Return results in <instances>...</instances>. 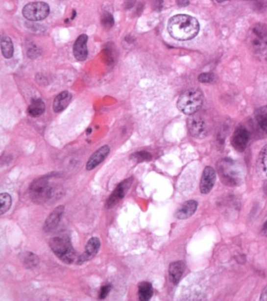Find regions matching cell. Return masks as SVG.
<instances>
[{
  "label": "cell",
  "mask_w": 267,
  "mask_h": 301,
  "mask_svg": "<svg viewBox=\"0 0 267 301\" xmlns=\"http://www.w3.org/2000/svg\"><path fill=\"white\" fill-rule=\"evenodd\" d=\"M214 78V75L212 73H202L199 75L198 80L199 82L209 83V82H213Z\"/></svg>",
  "instance_id": "obj_28"
},
{
  "label": "cell",
  "mask_w": 267,
  "mask_h": 301,
  "mask_svg": "<svg viewBox=\"0 0 267 301\" xmlns=\"http://www.w3.org/2000/svg\"><path fill=\"white\" fill-rule=\"evenodd\" d=\"M100 248V241L97 237H93L86 246V251L84 253L78 258V264H82L86 260H90L96 255L97 254L98 251Z\"/></svg>",
  "instance_id": "obj_14"
},
{
  "label": "cell",
  "mask_w": 267,
  "mask_h": 301,
  "mask_svg": "<svg viewBox=\"0 0 267 301\" xmlns=\"http://www.w3.org/2000/svg\"><path fill=\"white\" fill-rule=\"evenodd\" d=\"M12 200L8 193H2L0 195V213L4 214L10 209L11 206Z\"/></svg>",
  "instance_id": "obj_25"
},
{
  "label": "cell",
  "mask_w": 267,
  "mask_h": 301,
  "mask_svg": "<svg viewBox=\"0 0 267 301\" xmlns=\"http://www.w3.org/2000/svg\"><path fill=\"white\" fill-rule=\"evenodd\" d=\"M260 301H267V285L264 288V290L262 292L261 297H260Z\"/></svg>",
  "instance_id": "obj_32"
},
{
  "label": "cell",
  "mask_w": 267,
  "mask_h": 301,
  "mask_svg": "<svg viewBox=\"0 0 267 301\" xmlns=\"http://www.w3.org/2000/svg\"><path fill=\"white\" fill-rule=\"evenodd\" d=\"M101 23L107 28L112 27L115 23L113 16L111 15L109 12H104L102 15Z\"/></svg>",
  "instance_id": "obj_26"
},
{
  "label": "cell",
  "mask_w": 267,
  "mask_h": 301,
  "mask_svg": "<svg viewBox=\"0 0 267 301\" xmlns=\"http://www.w3.org/2000/svg\"><path fill=\"white\" fill-rule=\"evenodd\" d=\"M109 152V146L104 145L103 147L99 148L98 150H96L94 154H92L88 162L86 163V170H94L107 158Z\"/></svg>",
  "instance_id": "obj_15"
},
{
  "label": "cell",
  "mask_w": 267,
  "mask_h": 301,
  "mask_svg": "<svg viewBox=\"0 0 267 301\" xmlns=\"http://www.w3.org/2000/svg\"><path fill=\"white\" fill-rule=\"evenodd\" d=\"M257 170L260 176L267 180V145L260 150L257 159Z\"/></svg>",
  "instance_id": "obj_19"
},
{
  "label": "cell",
  "mask_w": 267,
  "mask_h": 301,
  "mask_svg": "<svg viewBox=\"0 0 267 301\" xmlns=\"http://www.w3.org/2000/svg\"><path fill=\"white\" fill-rule=\"evenodd\" d=\"M249 141V133L248 129L243 126H240L234 132L232 137V144L234 149L239 152L245 150Z\"/></svg>",
  "instance_id": "obj_11"
},
{
  "label": "cell",
  "mask_w": 267,
  "mask_h": 301,
  "mask_svg": "<svg viewBox=\"0 0 267 301\" xmlns=\"http://www.w3.org/2000/svg\"><path fill=\"white\" fill-rule=\"evenodd\" d=\"M49 247L55 255L63 262L68 264L74 262L76 253L72 246L69 236L61 235L53 237L49 241Z\"/></svg>",
  "instance_id": "obj_3"
},
{
  "label": "cell",
  "mask_w": 267,
  "mask_h": 301,
  "mask_svg": "<svg viewBox=\"0 0 267 301\" xmlns=\"http://www.w3.org/2000/svg\"><path fill=\"white\" fill-rule=\"evenodd\" d=\"M216 180H217V174L214 169L210 166H206L203 171L202 177L200 184L201 193L204 195L209 194L213 189Z\"/></svg>",
  "instance_id": "obj_10"
},
{
  "label": "cell",
  "mask_w": 267,
  "mask_h": 301,
  "mask_svg": "<svg viewBox=\"0 0 267 301\" xmlns=\"http://www.w3.org/2000/svg\"><path fill=\"white\" fill-rule=\"evenodd\" d=\"M204 102L202 93L197 89H191L181 94L177 101L180 112L192 116L201 109Z\"/></svg>",
  "instance_id": "obj_2"
},
{
  "label": "cell",
  "mask_w": 267,
  "mask_h": 301,
  "mask_svg": "<svg viewBox=\"0 0 267 301\" xmlns=\"http://www.w3.org/2000/svg\"><path fill=\"white\" fill-rule=\"evenodd\" d=\"M64 212H65L64 205H59L58 207L56 208L46 220L45 223L43 225V231L45 232H49L54 230L61 222Z\"/></svg>",
  "instance_id": "obj_12"
},
{
  "label": "cell",
  "mask_w": 267,
  "mask_h": 301,
  "mask_svg": "<svg viewBox=\"0 0 267 301\" xmlns=\"http://www.w3.org/2000/svg\"><path fill=\"white\" fill-rule=\"evenodd\" d=\"M218 174L221 180L226 185L235 186L240 184L242 180V170L234 162L223 160L218 165Z\"/></svg>",
  "instance_id": "obj_5"
},
{
  "label": "cell",
  "mask_w": 267,
  "mask_h": 301,
  "mask_svg": "<svg viewBox=\"0 0 267 301\" xmlns=\"http://www.w3.org/2000/svg\"><path fill=\"white\" fill-rule=\"evenodd\" d=\"M45 103L40 99H35L32 100L29 107L27 108V112L32 117H39L43 112H45Z\"/></svg>",
  "instance_id": "obj_21"
},
{
  "label": "cell",
  "mask_w": 267,
  "mask_h": 301,
  "mask_svg": "<svg viewBox=\"0 0 267 301\" xmlns=\"http://www.w3.org/2000/svg\"><path fill=\"white\" fill-rule=\"evenodd\" d=\"M187 127L191 135L198 139L205 138L209 133L208 125L201 116L192 115L187 121Z\"/></svg>",
  "instance_id": "obj_8"
},
{
  "label": "cell",
  "mask_w": 267,
  "mask_h": 301,
  "mask_svg": "<svg viewBox=\"0 0 267 301\" xmlns=\"http://www.w3.org/2000/svg\"><path fill=\"white\" fill-rule=\"evenodd\" d=\"M26 19L31 22H39L45 19L49 14V6L44 2H29L22 10Z\"/></svg>",
  "instance_id": "obj_6"
},
{
  "label": "cell",
  "mask_w": 267,
  "mask_h": 301,
  "mask_svg": "<svg viewBox=\"0 0 267 301\" xmlns=\"http://www.w3.org/2000/svg\"><path fill=\"white\" fill-rule=\"evenodd\" d=\"M184 264L183 261H176L170 264L169 268V273H170V280L171 282L176 285L179 283L181 279L183 272H184Z\"/></svg>",
  "instance_id": "obj_18"
},
{
  "label": "cell",
  "mask_w": 267,
  "mask_h": 301,
  "mask_svg": "<svg viewBox=\"0 0 267 301\" xmlns=\"http://www.w3.org/2000/svg\"><path fill=\"white\" fill-rule=\"evenodd\" d=\"M31 199L36 203H44L55 196V189L49 184V176H43L30 186Z\"/></svg>",
  "instance_id": "obj_4"
},
{
  "label": "cell",
  "mask_w": 267,
  "mask_h": 301,
  "mask_svg": "<svg viewBox=\"0 0 267 301\" xmlns=\"http://www.w3.org/2000/svg\"><path fill=\"white\" fill-rule=\"evenodd\" d=\"M1 50L2 55L6 59H10L14 55V44L11 39L8 36H2L1 39Z\"/></svg>",
  "instance_id": "obj_22"
},
{
  "label": "cell",
  "mask_w": 267,
  "mask_h": 301,
  "mask_svg": "<svg viewBox=\"0 0 267 301\" xmlns=\"http://www.w3.org/2000/svg\"><path fill=\"white\" fill-rule=\"evenodd\" d=\"M153 9L156 11H160L163 6V0H150Z\"/></svg>",
  "instance_id": "obj_30"
},
{
  "label": "cell",
  "mask_w": 267,
  "mask_h": 301,
  "mask_svg": "<svg viewBox=\"0 0 267 301\" xmlns=\"http://www.w3.org/2000/svg\"><path fill=\"white\" fill-rule=\"evenodd\" d=\"M87 41H88V36L83 34V35H79L76 41L74 42L73 53H74V57L78 61H85L88 57Z\"/></svg>",
  "instance_id": "obj_13"
},
{
  "label": "cell",
  "mask_w": 267,
  "mask_h": 301,
  "mask_svg": "<svg viewBox=\"0 0 267 301\" xmlns=\"http://www.w3.org/2000/svg\"><path fill=\"white\" fill-rule=\"evenodd\" d=\"M250 45L255 50L262 51L267 48V25L258 24L252 27L250 35Z\"/></svg>",
  "instance_id": "obj_7"
},
{
  "label": "cell",
  "mask_w": 267,
  "mask_h": 301,
  "mask_svg": "<svg viewBox=\"0 0 267 301\" xmlns=\"http://www.w3.org/2000/svg\"><path fill=\"white\" fill-rule=\"evenodd\" d=\"M197 202L194 200H188L177 209L175 217L179 220H186L189 218L197 210Z\"/></svg>",
  "instance_id": "obj_16"
},
{
  "label": "cell",
  "mask_w": 267,
  "mask_h": 301,
  "mask_svg": "<svg viewBox=\"0 0 267 301\" xmlns=\"http://www.w3.org/2000/svg\"><path fill=\"white\" fill-rule=\"evenodd\" d=\"M261 234L264 236L267 237V221L264 223L263 228L261 230Z\"/></svg>",
  "instance_id": "obj_33"
},
{
  "label": "cell",
  "mask_w": 267,
  "mask_h": 301,
  "mask_svg": "<svg viewBox=\"0 0 267 301\" xmlns=\"http://www.w3.org/2000/svg\"><path fill=\"white\" fill-rule=\"evenodd\" d=\"M131 157L137 161V162H143V161H147L151 159V154L147 152V151H145V150L134 153L133 155H131Z\"/></svg>",
  "instance_id": "obj_27"
},
{
  "label": "cell",
  "mask_w": 267,
  "mask_h": 301,
  "mask_svg": "<svg viewBox=\"0 0 267 301\" xmlns=\"http://www.w3.org/2000/svg\"><path fill=\"white\" fill-rule=\"evenodd\" d=\"M132 180H133L132 178H129V179L121 182V184L117 186V188H115V191L111 193V196L107 200L106 208H107V209L112 208L119 201L122 200L124 196H125V194H126L127 191L130 188Z\"/></svg>",
  "instance_id": "obj_9"
},
{
  "label": "cell",
  "mask_w": 267,
  "mask_h": 301,
  "mask_svg": "<svg viewBox=\"0 0 267 301\" xmlns=\"http://www.w3.org/2000/svg\"><path fill=\"white\" fill-rule=\"evenodd\" d=\"M152 285L148 282H141L138 286L139 299L141 301H147L152 298Z\"/></svg>",
  "instance_id": "obj_20"
},
{
  "label": "cell",
  "mask_w": 267,
  "mask_h": 301,
  "mask_svg": "<svg viewBox=\"0 0 267 301\" xmlns=\"http://www.w3.org/2000/svg\"><path fill=\"white\" fill-rule=\"evenodd\" d=\"M176 1L178 6H181V7L187 6L189 4V0H176Z\"/></svg>",
  "instance_id": "obj_31"
},
{
  "label": "cell",
  "mask_w": 267,
  "mask_h": 301,
  "mask_svg": "<svg viewBox=\"0 0 267 301\" xmlns=\"http://www.w3.org/2000/svg\"><path fill=\"white\" fill-rule=\"evenodd\" d=\"M111 285H106V286H103V287H101L99 294V299H104V298H107V296L108 295L110 291H111Z\"/></svg>",
  "instance_id": "obj_29"
},
{
  "label": "cell",
  "mask_w": 267,
  "mask_h": 301,
  "mask_svg": "<svg viewBox=\"0 0 267 301\" xmlns=\"http://www.w3.org/2000/svg\"><path fill=\"white\" fill-rule=\"evenodd\" d=\"M71 100H72V94L68 91H64L59 94L53 100V111L56 113L63 112L70 104Z\"/></svg>",
  "instance_id": "obj_17"
},
{
  "label": "cell",
  "mask_w": 267,
  "mask_h": 301,
  "mask_svg": "<svg viewBox=\"0 0 267 301\" xmlns=\"http://www.w3.org/2000/svg\"><path fill=\"white\" fill-rule=\"evenodd\" d=\"M199 30L200 25L197 19L187 14L173 16L169 21V33L179 41L194 39L198 34Z\"/></svg>",
  "instance_id": "obj_1"
},
{
  "label": "cell",
  "mask_w": 267,
  "mask_h": 301,
  "mask_svg": "<svg viewBox=\"0 0 267 301\" xmlns=\"http://www.w3.org/2000/svg\"><path fill=\"white\" fill-rule=\"evenodd\" d=\"M255 116L260 127L267 133V105L258 108L255 112Z\"/></svg>",
  "instance_id": "obj_23"
},
{
  "label": "cell",
  "mask_w": 267,
  "mask_h": 301,
  "mask_svg": "<svg viewBox=\"0 0 267 301\" xmlns=\"http://www.w3.org/2000/svg\"><path fill=\"white\" fill-rule=\"evenodd\" d=\"M22 260H23V264L28 268H35L39 264L38 256L29 252L24 253Z\"/></svg>",
  "instance_id": "obj_24"
}]
</instances>
